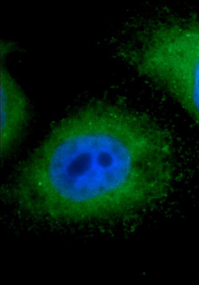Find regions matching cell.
Instances as JSON below:
<instances>
[{
	"mask_svg": "<svg viewBox=\"0 0 199 285\" xmlns=\"http://www.w3.org/2000/svg\"><path fill=\"white\" fill-rule=\"evenodd\" d=\"M181 79H182V78H181ZM172 80H175V79H172ZM167 81H169V80H167ZM164 81H162V82H164ZM161 82H159V83H161Z\"/></svg>",
	"mask_w": 199,
	"mask_h": 285,
	"instance_id": "cell-2",
	"label": "cell"
},
{
	"mask_svg": "<svg viewBox=\"0 0 199 285\" xmlns=\"http://www.w3.org/2000/svg\"><path fill=\"white\" fill-rule=\"evenodd\" d=\"M171 140L147 115L102 106L58 123L21 165L18 195L83 218L142 204L173 161Z\"/></svg>",
	"mask_w": 199,
	"mask_h": 285,
	"instance_id": "cell-1",
	"label": "cell"
}]
</instances>
